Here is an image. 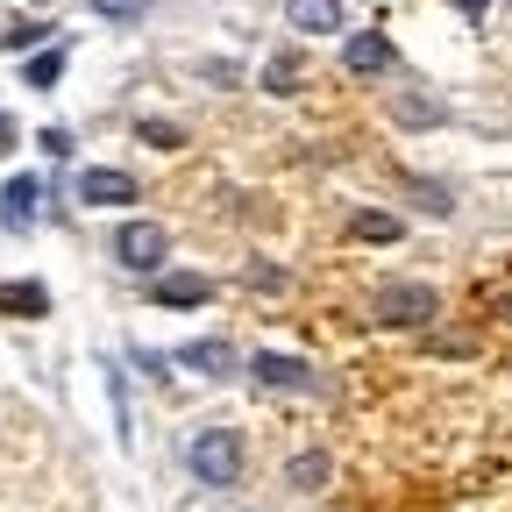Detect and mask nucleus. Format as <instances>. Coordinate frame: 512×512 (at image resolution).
I'll list each match as a JSON object with an SVG mask.
<instances>
[{
	"instance_id": "f257e3e1",
	"label": "nucleus",
	"mask_w": 512,
	"mask_h": 512,
	"mask_svg": "<svg viewBox=\"0 0 512 512\" xmlns=\"http://www.w3.org/2000/svg\"><path fill=\"white\" fill-rule=\"evenodd\" d=\"M185 470L200 477V484H214V491H221V484H235V477H242V434H235V427H221V420H214V427H200V434L185 441Z\"/></svg>"
},
{
	"instance_id": "f03ea898",
	"label": "nucleus",
	"mask_w": 512,
	"mask_h": 512,
	"mask_svg": "<svg viewBox=\"0 0 512 512\" xmlns=\"http://www.w3.org/2000/svg\"><path fill=\"white\" fill-rule=\"evenodd\" d=\"M164 256H171V235H164L157 221H121V228H114V264H121V271L157 278Z\"/></svg>"
},
{
	"instance_id": "7ed1b4c3",
	"label": "nucleus",
	"mask_w": 512,
	"mask_h": 512,
	"mask_svg": "<svg viewBox=\"0 0 512 512\" xmlns=\"http://www.w3.org/2000/svg\"><path fill=\"white\" fill-rule=\"evenodd\" d=\"M434 313H441L434 285H384L377 292V320H384V328H427Z\"/></svg>"
},
{
	"instance_id": "20e7f679",
	"label": "nucleus",
	"mask_w": 512,
	"mask_h": 512,
	"mask_svg": "<svg viewBox=\"0 0 512 512\" xmlns=\"http://www.w3.org/2000/svg\"><path fill=\"white\" fill-rule=\"evenodd\" d=\"M249 377L271 384V392H320V370L306 356H285V349H264V356L249 363Z\"/></svg>"
},
{
	"instance_id": "39448f33",
	"label": "nucleus",
	"mask_w": 512,
	"mask_h": 512,
	"mask_svg": "<svg viewBox=\"0 0 512 512\" xmlns=\"http://www.w3.org/2000/svg\"><path fill=\"white\" fill-rule=\"evenodd\" d=\"M121 200H136V178L128 171H114V164L79 171V207H121Z\"/></svg>"
},
{
	"instance_id": "423d86ee",
	"label": "nucleus",
	"mask_w": 512,
	"mask_h": 512,
	"mask_svg": "<svg viewBox=\"0 0 512 512\" xmlns=\"http://www.w3.org/2000/svg\"><path fill=\"white\" fill-rule=\"evenodd\" d=\"M36 200H43V178H8V192H0V228L29 235L36 228Z\"/></svg>"
},
{
	"instance_id": "0eeeda50",
	"label": "nucleus",
	"mask_w": 512,
	"mask_h": 512,
	"mask_svg": "<svg viewBox=\"0 0 512 512\" xmlns=\"http://www.w3.org/2000/svg\"><path fill=\"white\" fill-rule=\"evenodd\" d=\"M342 64H349V72H363V79L392 72V36H377V29H356V36H349V50H342Z\"/></svg>"
},
{
	"instance_id": "6e6552de",
	"label": "nucleus",
	"mask_w": 512,
	"mask_h": 512,
	"mask_svg": "<svg viewBox=\"0 0 512 512\" xmlns=\"http://www.w3.org/2000/svg\"><path fill=\"white\" fill-rule=\"evenodd\" d=\"M328 477H335L328 448H299V456L285 463V491H328Z\"/></svg>"
},
{
	"instance_id": "1a4fd4ad",
	"label": "nucleus",
	"mask_w": 512,
	"mask_h": 512,
	"mask_svg": "<svg viewBox=\"0 0 512 512\" xmlns=\"http://www.w3.org/2000/svg\"><path fill=\"white\" fill-rule=\"evenodd\" d=\"M285 22L306 36H335L342 29V0H285Z\"/></svg>"
},
{
	"instance_id": "9d476101",
	"label": "nucleus",
	"mask_w": 512,
	"mask_h": 512,
	"mask_svg": "<svg viewBox=\"0 0 512 512\" xmlns=\"http://www.w3.org/2000/svg\"><path fill=\"white\" fill-rule=\"evenodd\" d=\"M150 299H157V306H207V299H214V285H207L200 271H171V278H157V285H150Z\"/></svg>"
},
{
	"instance_id": "9b49d317",
	"label": "nucleus",
	"mask_w": 512,
	"mask_h": 512,
	"mask_svg": "<svg viewBox=\"0 0 512 512\" xmlns=\"http://www.w3.org/2000/svg\"><path fill=\"white\" fill-rule=\"evenodd\" d=\"M178 363H185V370H200V377H228V370H235V349L207 335V342H185V349H178Z\"/></svg>"
},
{
	"instance_id": "f8f14e48",
	"label": "nucleus",
	"mask_w": 512,
	"mask_h": 512,
	"mask_svg": "<svg viewBox=\"0 0 512 512\" xmlns=\"http://www.w3.org/2000/svg\"><path fill=\"white\" fill-rule=\"evenodd\" d=\"M392 121H399V128H441L448 107L427 100V93H392Z\"/></svg>"
},
{
	"instance_id": "ddd939ff",
	"label": "nucleus",
	"mask_w": 512,
	"mask_h": 512,
	"mask_svg": "<svg viewBox=\"0 0 512 512\" xmlns=\"http://www.w3.org/2000/svg\"><path fill=\"white\" fill-rule=\"evenodd\" d=\"M50 306V292L36 285V278H22V285H0V313H22V320H36Z\"/></svg>"
},
{
	"instance_id": "4468645a",
	"label": "nucleus",
	"mask_w": 512,
	"mask_h": 512,
	"mask_svg": "<svg viewBox=\"0 0 512 512\" xmlns=\"http://www.w3.org/2000/svg\"><path fill=\"white\" fill-rule=\"evenodd\" d=\"M57 79H64V50H57V43H50V50H36V57L22 64V86H36V93H50Z\"/></svg>"
},
{
	"instance_id": "2eb2a0df",
	"label": "nucleus",
	"mask_w": 512,
	"mask_h": 512,
	"mask_svg": "<svg viewBox=\"0 0 512 512\" xmlns=\"http://www.w3.org/2000/svg\"><path fill=\"white\" fill-rule=\"evenodd\" d=\"M93 15L114 22V29H136V22L150 15V0H93Z\"/></svg>"
},
{
	"instance_id": "dca6fc26",
	"label": "nucleus",
	"mask_w": 512,
	"mask_h": 512,
	"mask_svg": "<svg viewBox=\"0 0 512 512\" xmlns=\"http://www.w3.org/2000/svg\"><path fill=\"white\" fill-rule=\"evenodd\" d=\"M136 136H143L150 150H178V143H185V128H178V121H157V114H143V121H136Z\"/></svg>"
},
{
	"instance_id": "f3484780",
	"label": "nucleus",
	"mask_w": 512,
	"mask_h": 512,
	"mask_svg": "<svg viewBox=\"0 0 512 512\" xmlns=\"http://www.w3.org/2000/svg\"><path fill=\"white\" fill-rule=\"evenodd\" d=\"M349 235H356V242H399V221H392V214H356Z\"/></svg>"
},
{
	"instance_id": "a211bd4d",
	"label": "nucleus",
	"mask_w": 512,
	"mask_h": 512,
	"mask_svg": "<svg viewBox=\"0 0 512 512\" xmlns=\"http://www.w3.org/2000/svg\"><path fill=\"white\" fill-rule=\"evenodd\" d=\"M299 86V57H271L264 64V93H292Z\"/></svg>"
},
{
	"instance_id": "6ab92c4d",
	"label": "nucleus",
	"mask_w": 512,
	"mask_h": 512,
	"mask_svg": "<svg viewBox=\"0 0 512 512\" xmlns=\"http://www.w3.org/2000/svg\"><path fill=\"white\" fill-rule=\"evenodd\" d=\"M249 285H256V292H278V285H285V271H278V264H256V271H249Z\"/></svg>"
},
{
	"instance_id": "aec40b11",
	"label": "nucleus",
	"mask_w": 512,
	"mask_h": 512,
	"mask_svg": "<svg viewBox=\"0 0 512 512\" xmlns=\"http://www.w3.org/2000/svg\"><path fill=\"white\" fill-rule=\"evenodd\" d=\"M413 192H420V207H427V214H448V192H441V185H413Z\"/></svg>"
},
{
	"instance_id": "412c9836",
	"label": "nucleus",
	"mask_w": 512,
	"mask_h": 512,
	"mask_svg": "<svg viewBox=\"0 0 512 512\" xmlns=\"http://www.w3.org/2000/svg\"><path fill=\"white\" fill-rule=\"evenodd\" d=\"M8 150H15V121H8V114H0V157H8Z\"/></svg>"
},
{
	"instance_id": "4be33fe9",
	"label": "nucleus",
	"mask_w": 512,
	"mask_h": 512,
	"mask_svg": "<svg viewBox=\"0 0 512 512\" xmlns=\"http://www.w3.org/2000/svg\"><path fill=\"white\" fill-rule=\"evenodd\" d=\"M456 8H463L470 22H484V8H491V0H456Z\"/></svg>"
}]
</instances>
